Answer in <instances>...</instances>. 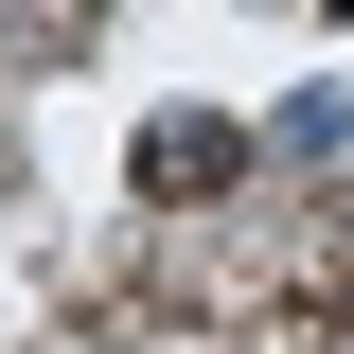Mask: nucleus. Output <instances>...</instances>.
Segmentation results:
<instances>
[{
    "label": "nucleus",
    "mask_w": 354,
    "mask_h": 354,
    "mask_svg": "<svg viewBox=\"0 0 354 354\" xmlns=\"http://www.w3.org/2000/svg\"><path fill=\"white\" fill-rule=\"evenodd\" d=\"M248 160H266L248 124H213V106H160L124 177H142V195H160V213H195V195H230V177H248Z\"/></svg>",
    "instance_id": "1"
},
{
    "label": "nucleus",
    "mask_w": 354,
    "mask_h": 354,
    "mask_svg": "<svg viewBox=\"0 0 354 354\" xmlns=\"http://www.w3.org/2000/svg\"><path fill=\"white\" fill-rule=\"evenodd\" d=\"M106 36V0H0V71H71Z\"/></svg>",
    "instance_id": "2"
}]
</instances>
